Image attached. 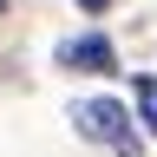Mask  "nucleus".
I'll return each mask as SVG.
<instances>
[{"label":"nucleus","mask_w":157,"mask_h":157,"mask_svg":"<svg viewBox=\"0 0 157 157\" xmlns=\"http://www.w3.org/2000/svg\"><path fill=\"white\" fill-rule=\"evenodd\" d=\"M72 124H78V137H92V144H111L118 157H137L131 111L118 105V98H78V105H72Z\"/></svg>","instance_id":"1"},{"label":"nucleus","mask_w":157,"mask_h":157,"mask_svg":"<svg viewBox=\"0 0 157 157\" xmlns=\"http://www.w3.org/2000/svg\"><path fill=\"white\" fill-rule=\"evenodd\" d=\"M59 66H72V72H118V52H111L105 33H78V39L59 46Z\"/></svg>","instance_id":"2"},{"label":"nucleus","mask_w":157,"mask_h":157,"mask_svg":"<svg viewBox=\"0 0 157 157\" xmlns=\"http://www.w3.org/2000/svg\"><path fill=\"white\" fill-rule=\"evenodd\" d=\"M137 111H144V131L157 137V78H151V72L137 78Z\"/></svg>","instance_id":"3"},{"label":"nucleus","mask_w":157,"mask_h":157,"mask_svg":"<svg viewBox=\"0 0 157 157\" xmlns=\"http://www.w3.org/2000/svg\"><path fill=\"white\" fill-rule=\"evenodd\" d=\"M78 7H85V13H105V7H111V0H78Z\"/></svg>","instance_id":"4"},{"label":"nucleus","mask_w":157,"mask_h":157,"mask_svg":"<svg viewBox=\"0 0 157 157\" xmlns=\"http://www.w3.org/2000/svg\"><path fill=\"white\" fill-rule=\"evenodd\" d=\"M0 7H7V0H0Z\"/></svg>","instance_id":"5"}]
</instances>
